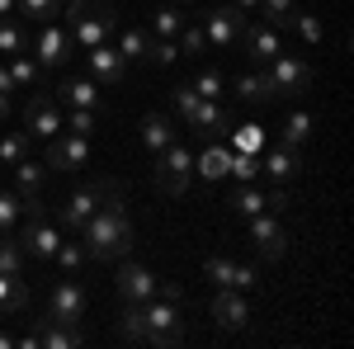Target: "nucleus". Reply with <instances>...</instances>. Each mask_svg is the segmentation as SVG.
<instances>
[{
  "label": "nucleus",
  "instance_id": "obj_1",
  "mask_svg": "<svg viewBox=\"0 0 354 349\" xmlns=\"http://www.w3.org/2000/svg\"><path fill=\"white\" fill-rule=\"evenodd\" d=\"M81 241L90 260H123L133 250L137 232H133V217H128V203H123V189H113L109 198L90 213V222L81 227Z\"/></svg>",
  "mask_w": 354,
  "mask_h": 349
},
{
  "label": "nucleus",
  "instance_id": "obj_2",
  "mask_svg": "<svg viewBox=\"0 0 354 349\" xmlns=\"http://www.w3.org/2000/svg\"><path fill=\"white\" fill-rule=\"evenodd\" d=\"M113 28H118V15H113L109 0H71L66 5V33H71V43H81V48L109 43Z\"/></svg>",
  "mask_w": 354,
  "mask_h": 349
},
{
  "label": "nucleus",
  "instance_id": "obj_3",
  "mask_svg": "<svg viewBox=\"0 0 354 349\" xmlns=\"http://www.w3.org/2000/svg\"><path fill=\"white\" fill-rule=\"evenodd\" d=\"M15 241H19V250H24V260H38V265H48V260L57 255L62 232H57V222L48 217V208H43L38 198L24 203V232H19Z\"/></svg>",
  "mask_w": 354,
  "mask_h": 349
},
{
  "label": "nucleus",
  "instance_id": "obj_4",
  "mask_svg": "<svg viewBox=\"0 0 354 349\" xmlns=\"http://www.w3.org/2000/svg\"><path fill=\"white\" fill-rule=\"evenodd\" d=\"M151 180H156V189H161L165 198H180V194H189L194 185V151L175 137L170 147H165L161 156H156V170H151Z\"/></svg>",
  "mask_w": 354,
  "mask_h": 349
},
{
  "label": "nucleus",
  "instance_id": "obj_5",
  "mask_svg": "<svg viewBox=\"0 0 354 349\" xmlns=\"http://www.w3.org/2000/svg\"><path fill=\"white\" fill-rule=\"evenodd\" d=\"M142 326H147V345L170 349L180 345L185 326H180V302L175 297H147L142 302Z\"/></svg>",
  "mask_w": 354,
  "mask_h": 349
},
{
  "label": "nucleus",
  "instance_id": "obj_6",
  "mask_svg": "<svg viewBox=\"0 0 354 349\" xmlns=\"http://www.w3.org/2000/svg\"><path fill=\"white\" fill-rule=\"evenodd\" d=\"M113 189H118L113 180H90V185H81L76 194H66V198H62V213H57V217H62V227H66L71 236H81V227L90 222V213L109 198Z\"/></svg>",
  "mask_w": 354,
  "mask_h": 349
},
{
  "label": "nucleus",
  "instance_id": "obj_7",
  "mask_svg": "<svg viewBox=\"0 0 354 349\" xmlns=\"http://www.w3.org/2000/svg\"><path fill=\"white\" fill-rule=\"evenodd\" d=\"M71 33L62 24H38V33H28V53L38 57V66L43 71H66V62H71Z\"/></svg>",
  "mask_w": 354,
  "mask_h": 349
},
{
  "label": "nucleus",
  "instance_id": "obj_8",
  "mask_svg": "<svg viewBox=\"0 0 354 349\" xmlns=\"http://www.w3.org/2000/svg\"><path fill=\"white\" fill-rule=\"evenodd\" d=\"M265 76H270L274 95H288V100H298V95H307V90H312V81H317L312 62H302V57H288V53H279V57H274Z\"/></svg>",
  "mask_w": 354,
  "mask_h": 349
},
{
  "label": "nucleus",
  "instance_id": "obj_9",
  "mask_svg": "<svg viewBox=\"0 0 354 349\" xmlns=\"http://www.w3.org/2000/svg\"><path fill=\"white\" fill-rule=\"evenodd\" d=\"M245 10H236V5H218V10H208L203 15V38L213 43V48H236L241 43V33H245Z\"/></svg>",
  "mask_w": 354,
  "mask_h": 349
},
{
  "label": "nucleus",
  "instance_id": "obj_10",
  "mask_svg": "<svg viewBox=\"0 0 354 349\" xmlns=\"http://www.w3.org/2000/svg\"><path fill=\"white\" fill-rule=\"evenodd\" d=\"M85 307H90V293L85 283H76V274H66L62 283L53 288V302H48V317L62 326H81L85 321Z\"/></svg>",
  "mask_w": 354,
  "mask_h": 349
},
{
  "label": "nucleus",
  "instance_id": "obj_11",
  "mask_svg": "<svg viewBox=\"0 0 354 349\" xmlns=\"http://www.w3.org/2000/svg\"><path fill=\"white\" fill-rule=\"evenodd\" d=\"M24 133L28 137H57L62 133V104L53 100V90H33L24 104Z\"/></svg>",
  "mask_w": 354,
  "mask_h": 349
},
{
  "label": "nucleus",
  "instance_id": "obj_12",
  "mask_svg": "<svg viewBox=\"0 0 354 349\" xmlns=\"http://www.w3.org/2000/svg\"><path fill=\"white\" fill-rule=\"evenodd\" d=\"M90 156H95L90 137L57 133V137H48V151H43V165H48V170H81V165H90Z\"/></svg>",
  "mask_w": 354,
  "mask_h": 349
},
{
  "label": "nucleus",
  "instance_id": "obj_13",
  "mask_svg": "<svg viewBox=\"0 0 354 349\" xmlns=\"http://www.w3.org/2000/svg\"><path fill=\"white\" fill-rule=\"evenodd\" d=\"M250 245L265 255V260H279L288 255V227L279 213H255L250 217Z\"/></svg>",
  "mask_w": 354,
  "mask_h": 349
},
{
  "label": "nucleus",
  "instance_id": "obj_14",
  "mask_svg": "<svg viewBox=\"0 0 354 349\" xmlns=\"http://www.w3.org/2000/svg\"><path fill=\"white\" fill-rule=\"evenodd\" d=\"M208 317H213L218 330H245V326H250V302H245V293H236V288H218L213 302H208Z\"/></svg>",
  "mask_w": 354,
  "mask_h": 349
},
{
  "label": "nucleus",
  "instance_id": "obj_15",
  "mask_svg": "<svg viewBox=\"0 0 354 349\" xmlns=\"http://www.w3.org/2000/svg\"><path fill=\"white\" fill-rule=\"evenodd\" d=\"M85 62H90V76H95L100 85H123L128 81V62H123V53L109 48V43L85 48Z\"/></svg>",
  "mask_w": 354,
  "mask_h": 349
},
{
  "label": "nucleus",
  "instance_id": "obj_16",
  "mask_svg": "<svg viewBox=\"0 0 354 349\" xmlns=\"http://www.w3.org/2000/svg\"><path fill=\"white\" fill-rule=\"evenodd\" d=\"M189 128L203 137V142H218V137L232 128V113H227L218 100H198V104H194V113H189Z\"/></svg>",
  "mask_w": 354,
  "mask_h": 349
},
{
  "label": "nucleus",
  "instance_id": "obj_17",
  "mask_svg": "<svg viewBox=\"0 0 354 349\" xmlns=\"http://www.w3.org/2000/svg\"><path fill=\"white\" fill-rule=\"evenodd\" d=\"M156 288H161V279L147 265H123L118 269V297H123V302H147V297H156Z\"/></svg>",
  "mask_w": 354,
  "mask_h": 349
},
{
  "label": "nucleus",
  "instance_id": "obj_18",
  "mask_svg": "<svg viewBox=\"0 0 354 349\" xmlns=\"http://www.w3.org/2000/svg\"><path fill=\"white\" fill-rule=\"evenodd\" d=\"M241 48L255 57V62H265V66H270L279 53H288V48H283V33H279V28H270V24H245Z\"/></svg>",
  "mask_w": 354,
  "mask_h": 349
},
{
  "label": "nucleus",
  "instance_id": "obj_19",
  "mask_svg": "<svg viewBox=\"0 0 354 349\" xmlns=\"http://www.w3.org/2000/svg\"><path fill=\"white\" fill-rule=\"evenodd\" d=\"M260 170L270 175L274 185H288V180L302 170V151H298V147H283V142H279V147H270V151L260 156Z\"/></svg>",
  "mask_w": 354,
  "mask_h": 349
},
{
  "label": "nucleus",
  "instance_id": "obj_20",
  "mask_svg": "<svg viewBox=\"0 0 354 349\" xmlns=\"http://www.w3.org/2000/svg\"><path fill=\"white\" fill-rule=\"evenodd\" d=\"M53 100L62 109H104V104H100V85L81 81V76H62V85H57Z\"/></svg>",
  "mask_w": 354,
  "mask_h": 349
},
{
  "label": "nucleus",
  "instance_id": "obj_21",
  "mask_svg": "<svg viewBox=\"0 0 354 349\" xmlns=\"http://www.w3.org/2000/svg\"><path fill=\"white\" fill-rule=\"evenodd\" d=\"M38 349H81L85 345V335L76 330V326H62L53 321V317H38Z\"/></svg>",
  "mask_w": 354,
  "mask_h": 349
},
{
  "label": "nucleus",
  "instance_id": "obj_22",
  "mask_svg": "<svg viewBox=\"0 0 354 349\" xmlns=\"http://www.w3.org/2000/svg\"><path fill=\"white\" fill-rule=\"evenodd\" d=\"M10 170H15V194H19V198H43V185H48V165L43 161H33V156H24V161L19 165H10Z\"/></svg>",
  "mask_w": 354,
  "mask_h": 349
},
{
  "label": "nucleus",
  "instance_id": "obj_23",
  "mask_svg": "<svg viewBox=\"0 0 354 349\" xmlns=\"http://www.w3.org/2000/svg\"><path fill=\"white\" fill-rule=\"evenodd\" d=\"M227 165H232V147L208 142V147L194 156V175H198V180H208V185H218V180H227Z\"/></svg>",
  "mask_w": 354,
  "mask_h": 349
},
{
  "label": "nucleus",
  "instance_id": "obj_24",
  "mask_svg": "<svg viewBox=\"0 0 354 349\" xmlns=\"http://www.w3.org/2000/svg\"><path fill=\"white\" fill-rule=\"evenodd\" d=\"M170 142H175V123H170L165 113H147V118H142V147H147L151 156H161Z\"/></svg>",
  "mask_w": 354,
  "mask_h": 349
},
{
  "label": "nucleus",
  "instance_id": "obj_25",
  "mask_svg": "<svg viewBox=\"0 0 354 349\" xmlns=\"http://www.w3.org/2000/svg\"><path fill=\"white\" fill-rule=\"evenodd\" d=\"M10 76H15L19 90H43V81H48V71L38 66V57H33V53H15V57H10Z\"/></svg>",
  "mask_w": 354,
  "mask_h": 349
},
{
  "label": "nucleus",
  "instance_id": "obj_26",
  "mask_svg": "<svg viewBox=\"0 0 354 349\" xmlns=\"http://www.w3.org/2000/svg\"><path fill=\"white\" fill-rule=\"evenodd\" d=\"M28 307V283L19 274H0V317H19Z\"/></svg>",
  "mask_w": 354,
  "mask_h": 349
},
{
  "label": "nucleus",
  "instance_id": "obj_27",
  "mask_svg": "<svg viewBox=\"0 0 354 349\" xmlns=\"http://www.w3.org/2000/svg\"><path fill=\"white\" fill-rule=\"evenodd\" d=\"M15 15H19L24 24H57L62 0H15Z\"/></svg>",
  "mask_w": 354,
  "mask_h": 349
},
{
  "label": "nucleus",
  "instance_id": "obj_28",
  "mask_svg": "<svg viewBox=\"0 0 354 349\" xmlns=\"http://www.w3.org/2000/svg\"><path fill=\"white\" fill-rule=\"evenodd\" d=\"M0 53L15 57V53H28V24L19 15H10V19H0Z\"/></svg>",
  "mask_w": 354,
  "mask_h": 349
},
{
  "label": "nucleus",
  "instance_id": "obj_29",
  "mask_svg": "<svg viewBox=\"0 0 354 349\" xmlns=\"http://www.w3.org/2000/svg\"><path fill=\"white\" fill-rule=\"evenodd\" d=\"M236 95H241L245 104H274V100H279V95H274V85H270V76H265V71H260V76H250V71H245L241 81H236Z\"/></svg>",
  "mask_w": 354,
  "mask_h": 349
},
{
  "label": "nucleus",
  "instance_id": "obj_30",
  "mask_svg": "<svg viewBox=\"0 0 354 349\" xmlns=\"http://www.w3.org/2000/svg\"><path fill=\"white\" fill-rule=\"evenodd\" d=\"M312 128H317V118H312L307 109H298V113H288V123L279 128V142H283V147H302V142L312 137Z\"/></svg>",
  "mask_w": 354,
  "mask_h": 349
},
{
  "label": "nucleus",
  "instance_id": "obj_31",
  "mask_svg": "<svg viewBox=\"0 0 354 349\" xmlns=\"http://www.w3.org/2000/svg\"><path fill=\"white\" fill-rule=\"evenodd\" d=\"M62 128L71 137H95V128H100V109H66L62 113Z\"/></svg>",
  "mask_w": 354,
  "mask_h": 349
},
{
  "label": "nucleus",
  "instance_id": "obj_32",
  "mask_svg": "<svg viewBox=\"0 0 354 349\" xmlns=\"http://www.w3.org/2000/svg\"><path fill=\"white\" fill-rule=\"evenodd\" d=\"M118 33V53H123V62H142V57L151 53V38L142 33V28H113Z\"/></svg>",
  "mask_w": 354,
  "mask_h": 349
},
{
  "label": "nucleus",
  "instance_id": "obj_33",
  "mask_svg": "<svg viewBox=\"0 0 354 349\" xmlns=\"http://www.w3.org/2000/svg\"><path fill=\"white\" fill-rule=\"evenodd\" d=\"M19 217H24V198L15 189H0V236H15Z\"/></svg>",
  "mask_w": 354,
  "mask_h": 349
},
{
  "label": "nucleus",
  "instance_id": "obj_34",
  "mask_svg": "<svg viewBox=\"0 0 354 349\" xmlns=\"http://www.w3.org/2000/svg\"><path fill=\"white\" fill-rule=\"evenodd\" d=\"M28 147H33V137H28L24 128H10V133L0 137V161H5V165H19L28 156Z\"/></svg>",
  "mask_w": 354,
  "mask_h": 349
},
{
  "label": "nucleus",
  "instance_id": "obj_35",
  "mask_svg": "<svg viewBox=\"0 0 354 349\" xmlns=\"http://www.w3.org/2000/svg\"><path fill=\"white\" fill-rule=\"evenodd\" d=\"M185 19H189V15H185L180 5H161V10L151 15V33H156V38H175V33L185 28Z\"/></svg>",
  "mask_w": 354,
  "mask_h": 349
},
{
  "label": "nucleus",
  "instance_id": "obj_36",
  "mask_svg": "<svg viewBox=\"0 0 354 349\" xmlns=\"http://www.w3.org/2000/svg\"><path fill=\"white\" fill-rule=\"evenodd\" d=\"M293 10H298V0H260V15H265V24L270 28H293Z\"/></svg>",
  "mask_w": 354,
  "mask_h": 349
},
{
  "label": "nucleus",
  "instance_id": "obj_37",
  "mask_svg": "<svg viewBox=\"0 0 354 349\" xmlns=\"http://www.w3.org/2000/svg\"><path fill=\"white\" fill-rule=\"evenodd\" d=\"M227 203H232V208H236L241 217H255V213H265V194H260L255 185H236V189H232V198H227Z\"/></svg>",
  "mask_w": 354,
  "mask_h": 349
},
{
  "label": "nucleus",
  "instance_id": "obj_38",
  "mask_svg": "<svg viewBox=\"0 0 354 349\" xmlns=\"http://www.w3.org/2000/svg\"><path fill=\"white\" fill-rule=\"evenodd\" d=\"M53 260L62 265V274H81L90 255H85V241H62V245H57V255H53Z\"/></svg>",
  "mask_w": 354,
  "mask_h": 349
},
{
  "label": "nucleus",
  "instance_id": "obj_39",
  "mask_svg": "<svg viewBox=\"0 0 354 349\" xmlns=\"http://www.w3.org/2000/svg\"><path fill=\"white\" fill-rule=\"evenodd\" d=\"M232 151H250V156H260V151H265V128H260V123L236 128V133H232Z\"/></svg>",
  "mask_w": 354,
  "mask_h": 349
},
{
  "label": "nucleus",
  "instance_id": "obj_40",
  "mask_svg": "<svg viewBox=\"0 0 354 349\" xmlns=\"http://www.w3.org/2000/svg\"><path fill=\"white\" fill-rule=\"evenodd\" d=\"M227 175H232L236 185H255V175H260V156H250V151H232Z\"/></svg>",
  "mask_w": 354,
  "mask_h": 349
},
{
  "label": "nucleus",
  "instance_id": "obj_41",
  "mask_svg": "<svg viewBox=\"0 0 354 349\" xmlns=\"http://www.w3.org/2000/svg\"><path fill=\"white\" fill-rule=\"evenodd\" d=\"M293 28L302 33V43H307V48H322V38H326L322 19H317V15H307V10H293Z\"/></svg>",
  "mask_w": 354,
  "mask_h": 349
},
{
  "label": "nucleus",
  "instance_id": "obj_42",
  "mask_svg": "<svg viewBox=\"0 0 354 349\" xmlns=\"http://www.w3.org/2000/svg\"><path fill=\"white\" fill-rule=\"evenodd\" d=\"M203 274H208L218 288H232V279H236V260H227V255H208Z\"/></svg>",
  "mask_w": 354,
  "mask_h": 349
},
{
  "label": "nucleus",
  "instance_id": "obj_43",
  "mask_svg": "<svg viewBox=\"0 0 354 349\" xmlns=\"http://www.w3.org/2000/svg\"><path fill=\"white\" fill-rule=\"evenodd\" d=\"M123 335L147 345V326H142V302H123Z\"/></svg>",
  "mask_w": 354,
  "mask_h": 349
},
{
  "label": "nucleus",
  "instance_id": "obj_44",
  "mask_svg": "<svg viewBox=\"0 0 354 349\" xmlns=\"http://www.w3.org/2000/svg\"><path fill=\"white\" fill-rule=\"evenodd\" d=\"M175 43H180V53H185V57H198L203 48H208V38H203V28H198V24H189V19H185V28L175 33Z\"/></svg>",
  "mask_w": 354,
  "mask_h": 349
},
{
  "label": "nucleus",
  "instance_id": "obj_45",
  "mask_svg": "<svg viewBox=\"0 0 354 349\" xmlns=\"http://www.w3.org/2000/svg\"><path fill=\"white\" fill-rule=\"evenodd\" d=\"M24 269V250L15 236H0V274H19Z\"/></svg>",
  "mask_w": 354,
  "mask_h": 349
},
{
  "label": "nucleus",
  "instance_id": "obj_46",
  "mask_svg": "<svg viewBox=\"0 0 354 349\" xmlns=\"http://www.w3.org/2000/svg\"><path fill=\"white\" fill-rule=\"evenodd\" d=\"M222 71H213V66H208V71H198V76H194V90H198V100H218L222 95Z\"/></svg>",
  "mask_w": 354,
  "mask_h": 349
},
{
  "label": "nucleus",
  "instance_id": "obj_47",
  "mask_svg": "<svg viewBox=\"0 0 354 349\" xmlns=\"http://www.w3.org/2000/svg\"><path fill=\"white\" fill-rule=\"evenodd\" d=\"M147 57H151L156 66H175V62H180L185 53H180V43H175V38H156V43H151V53H147Z\"/></svg>",
  "mask_w": 354,
  "mask_h": 349
},
{
  "label": "nucleus",
  "instance_id": "obj_48",
  "mask_svg": "<svg viewBox=\"0 0 354 349\" xmlns=\"http://www.w3.org/2000/svg\"><path fill=\"white\" fill-rule=\"evenodd\" d=\"M170 100H175V109H180V113L189 118L194 104H198V90H194V81H189V85H175V90H170Z\"/></svg>",
  "mask_w": 354,
  "mask_h": 349
},
{
  "label": "nucleus",
  "instance_id": "obj_49",
  "mask_svg": "<svg viewBox=\"0 0 354 349\" xmlns=\"http://www.w3.org/2000/svg\"><path fill=\"white\" fill-rule=\"evenodd\" d=\"M265 213H279V217L288 213V189L283 185H274L270 194H265Z\"/></svg>",
  "mask_w": 354,
  "mask_h": 349
},
{
  "label": "nucleus",
  "instance_id": "obj_50",
  "mask_svg": "<svg viewBox=\"0 0 354 349\" xmlns=\"http://www.w3.org/2000/svg\"><path fill=\"white\" fill-rule=\"evenodd\" d=\"M15 90H19V85H15V76H10V66H0V95L15 100Z\"/></svg>",
  "mask_w": 354,
  "mask_h": 349
},
{
  "label": "nucleus",
  "instance_id": "obj_51",
  "mask_svg": "<svg viewBox=\"0 0 354 349\" xmlns=\"http://www.w3.org/2000/svg\"><path fill=\"white\" fill-rule=\"evenodd\" d=\"M15 118V104H10V95H0V123H10Z\"/></svg>",
  "mask_w": 354,
  "mask_h": 349
},
{
  "label": "nucleus",
  "instance_id": "obj_52",
  "mask_svg": "<svg viewBox=\"0 0 354 349\" xmlns=\"http://www.w3.org/2000/svg\"><path fill=\"white\" fill-rule=\"evenodd\" d=\"M15 15V0H0V19H10Z\"/></svg>",
  "mask_w": 354,
  "mask_h": 349
},
{
  "label": "nucleus",
  "instance_id": "obj_53",
  "mask_svg": "<svg viewBox=\"0 0 354 349\" xmlns=\"http://www.w3.org/2000/svg\"><path fill=\"white\" fill-rule=\"evenodd\" d=\"M236 10H260V0H236Z\"/></svg>",
  "mask_w": 354,
  "mask_h": 349
},
{
  "label": "nucleus",
  "instance_id": "obj_54",
  "mask_svg": "<svg viewBox=\"0 0 354 349\" xmlns=\"http://www.w3.org/2000/svg\"><path fill=\"white\" fill-rule=\"evenodd\" d=\"M15 345V335H5V330H0V349H10Z\"/></svg>",
  "mask_w": 354,
  "mask_h": 349
},
{
  "label": "nucleus",
  "instance_id": "obj_55",
  "mask_svg": "<svg viewBox=\"0 0 354 349\" xmlns=\"http://www.w3.org/2000/svg\"><path fill=\"white\" fill-rule=\"evenodd\" d=\"M170 5H198V0H170Z\"/></svg>",
  "mask_w": 354,
  "mask_h": 349
}]
</instances>
